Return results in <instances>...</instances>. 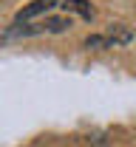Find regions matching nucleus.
Listing matches in <instances>:
<instances>
[{
  "label": "nucleus",
  "mask_w": 136,
  "mask_h": 147,
  "mask_svg": "<svg viewBox=\"0 0 136 147\" xmlns=\"http://www.w3.org/2000/svg\"><path fill=\"white\" fill-rule=\"evenodd\" d=\"M54 6H60V0H31L28 6H23L17 14H14V23H28V20H34L37 14L51 11Z\"/></svg>",
  "instance_id": "obj_1"
},
{
  "label": "nucleus",
  "mask_w": 136,
  "mask_h": 147,
  "mask_svg": "<svg viewBox=\"0 0 136 147\" xmlns=\"http://www.w3.org/2000/svg\"><path fill=\"white\" fill-rule=\"evenodd\" d=\"M65 11H77L82 20H94V6L88 3V0H62L60 3Z\"/></svg>",
  "instance_id": "obj_2"
},
{
  "label": "nucleus",
  "mask_w": 136,
  "mask_h": 147,
  "mask_svg": "<svg viewBox=\"0 0 136 147\" xmlns=\"http://www.w3.org/2000/svg\"><path fill=\"white\" fill-rule=\"evenodd\" d=\"M43 26H45L48 34H60V31L71 28V17H48V20H43Z\"/></svg>",
  "instance_id": "obj_3"
},
{
  "label": "nucleus",
  "mask_w": 136,
  "mask_h": 147,
  "mask_svg": "<svg viewBox=\"0 0 136 147\" xmlns=\"http://www.w3.org/2000/svg\"><path fill=\"white\" fill-rule=\"evenodd\" d=\"M105 37L111 40V45H122V42H131V40H133V34H131L128 28H122V26H114Z\"/></svg>",
  "instance_id": "obj_4"
},
{
  "label": "nucleus",
  "mask_w": 136,
  "mask_h": 147,
  "mask_svg": "<svg viewBox=\"0 0 136 147\" xmlns=\"http://www.w3.org/2000/svg\"><path fill=\"white\" fill-rule=\"evenodd\" d=\"M85 48H114V45H111V40L105 34H91L85 40Z\"/></svg>",
  "instance_id": "obj_5"
}]
</instances>
